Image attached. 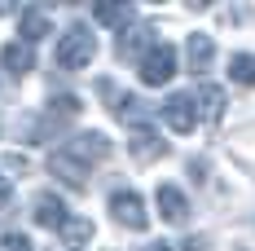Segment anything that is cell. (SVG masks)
Masks as SVG:
<instances>
[{"label": "cell", "instance_id": "15", "mask_svg": "<svg viewBox=\"0 0 255 251\" xmlns=\"http://www.w3.org/2000/svg\"><path fill=\"white\" fill-rule=\"evenodd\" d=\"M62 243H66V247H88V243H93V221L71 216V221H66V229H62Z\"/></svg>", "mask_w": 255, "mask_h": 251}, {"label": "cell", "instance_id": "20", "mask_svg": "<svg viewBox=\"0 0 255 251\" xmlns=\"http://www.w3.org/2000/svg\"><path fill=\"white\" fill-rule=\"evenodd\" d=\"M9 194H13V190H9V176L0 172V207H4V203H9Z\"/></svg>", "mask_w": 255, "mask_h": 251}, {"label": "cell", "instance_id": "17", "mask_svg": "<svg viewBox=\"0 0 255 251\" xmlns=\"http://www.w3.org/2000/svg\"><path fill=\"white\" fill-rule=\"evenodd\" d=\"M79 110H84V106H79V97H71V93H62V97L49 101V115H53V119H75Z\"/></svg>", "mask_w": 255, "mask_h": 251}, {"label": "cell", "instance_id": "13", "mask_svg": "<svg viewBox=\"0 0 255 251\" xmlns=\"http://www.w3.org/2000/svg\"><path fill=\"white\" fill-rule=\"evenodd\" d=\"M150 35H154L150 26H124V35H119V53H124V57H132V53L145 57V53L158 44V40H150Z\"/></svg>", "mask_w": 255, "mask_h": 251}, {"label": "cell", "instance_id": "6", "mask_svg": "<svg viewBox=\"0 0 255 251\" xmlns=\"http://www.w3.org/2000/svg\"><path fill=\"white\" fill-rule=\"evenodd\" d=\"M128 150H132V159H136V163H154V159H163V154H167V141H163L154 128H132Z\"/></svg>", "mask_w": 255, "mask_h": 251}, {"label": "cell", "instance_id": "7", "mask_svg": "<svg viewBox=\"0 0 255 251\" xmlns=\"http://www.w3.org/2000/svg\"><path fill=\"white\" fill-rule=\"evenodd\" d=\"M154 203H158V216H163L167 225H185V221H189V199L180 194L176 185H158Z\"/></svg>", "mask_w": 255, "mask_h": 251}, {"label": "cell", "instance_id": "10", "mask_svg": "<svg viewBox=\"0 0 255 251\" xmlns=\"http://www.w3.org/2000/svg\"><path fill=\"white\" fill-rule=\"evenodd\" d=\"M185 57H189V71H194V75L211 71V62H216V40H211V35H189Z\"/></svg>", "mask_w": 255, "mask_h": 251}, {"label": "cell", "instance_id": "19", "mask_svg": "<svg viewBox=\"0 0 255 251\" xmlns=\"http://www.w3.org/2000/svg\"><path fill=\"white\" fill-rule=\"evenodd\" d=\"M0 251H31V238H22V234H0Z\"/></svg>", "mask_w": 255, "mask_h": 251}, {"label": "cell", "instance_id": "8", "mask_svg": "<svg viewBox=\"0 0 255 251\" xmlns=\"http://www.w3.org/2000/svg\"><path fill=\"white\" fill-rule=\"evenodd\" d=\"M66 221H71V216H66V203L57 199V194H40V199H35V225L57 229V234H62Z\"/></svg>", "mask_w": 255, "mask_h": 251}, {"label": "cell", "instance_id": "1", "mask_svg": "<svg viewBox=\"0 0 255 251\" xmlns=\"http://www.w3.org/2000/svg\"><path fill=\"white\" fill-rule=\"evenodd\" d=\"M93 53H97V35L88 31L84 22H75V26H66V35L57 40V66L62 71H84L88 62H93Z\"/></svg>", "mask_w": 255, "mask_h": 251}, {"label": "cell", "instance_id": "3", "mask_svg": "<svg viewBox=\"0 0 255 251\" xmlns=\"http://www.w3.org/2000/svg\"><path fill=\"white\" fill-rule=\"evenodd\" d=\"M110 216H115L124 229H136V234L150 225V216H145V199H141L136 190H115V194H110Z\"/></svg>", "mask_w": 255, "mask_h": 251}, {"label": "cell", "instance_id": "11", "mask_svg": "<svg viewBox=\"0 0 255 251\" xmlns=\"http://www.w3.org/2000/svg\"><path fill=\"white\" fill-rule=\"evenodd\" d=\"M49 168H53L57 176H62V181H66L71 190H84V185H88V168H84L79 159H71L66 150H57V154H53V159H49Z\"/></svg>", "mask_w": 255, "mask_h": 251}, {"label": "cell", "instance_id": "16", "mask_svg": "<svg viewBox=\"0 0 255 251\" xmlns=\"http://www.w3.org/2000/svg\"><path fill=\"white\" fill-rule=\"evenodd\" d=\"M22 35H26V44H35L40 35H49V18L40 9H26L22 13Z\"/></svg>", "mask_w": 255, "mask_h": 251}, {"label": "cell", "instance_id": "18", "mask_svg": "<svg viewBox=\"0 0 255 251\" xmlns=\"http://www.w3.org/2000/svg\"><path fill=\"white\" fill-rule=\"evenodd\" d=\"M93 13H97V22H110V26H119V22L132 18V9H128V4H97Z\"/></svg>", "mask_w": 255, "mask_h": 251}, {"label": "cell", "instance_id": "21", "mask_svg": "<svg viewBox=\"0 0 255 251\" xmlns=\"http://www.w3.org/2000/svg\"><path fill=\"white\" fill-rule=\"evenodd\" d=\"M150 251H172V243H150Z\"/></svg>", "mask_w": 255, "mask_h": 251}, {"label": "cell", "instance_id": "4", "mask_svg": "<svg viewBox=\"0 0 255 251\" xmlns=\"http://www.w3.org/2000/svg\"><path fill=\"white\" fill-rule=\"evenodd\" d=\"M163 124L172 128V132H194V124H198V101L189 97V93H172V97L163 101Z\"/></svg>", "mask_w": 255, "mask_h": 251}, {"label": "cell", "instance_id": "14", "mask_svg": "<svg viewBox=\"0 0 255 251\" xmlns=\"http://www.w3.org/2000/svg\"><path fill=\"white\" fill-rule=\"evenodd\" d=\"M229 75H233V84L255 88V53H233L229 57Z\"/></svg>", "mask_w": 255, "mask_h": 251}, {"label": "cell", "instance_id": "9", "mask_svg": "<svg viewBox=\"0 0 255 251\" xmlns=\"http://www.w3.org/2000/svg\"><path fill=\"white\" fill-rule=\"evenodd\" d=\"M0 66L9 71V75H31V66H35V53H31V44H22V40H13V44H4V53H0Z\"/></svg>", "mask_w": 255, "mask_h": 251}, {"label": "cell", "instance_id": "5", "mask_svg": "<svg viewBox=\"0 0 255 251\" xmlns=\"http://www.w3.org/2000/svg\"><path fill=\"white\" fill-rule=\"evenodd\" d=\"M62 150L88 168V163H102V159H110V137H106V132H79L75 141H66Z\"/></svg>", "mask_w": 255, "mask_h": 251}, {"label": "cell", "instance_id": "12", "mask_svg": "<svg viewBox=\"0 0 255 251\" xmlns=\"http://www.w3.org/2000/svg\"><path fill=\"white\" fill-rule=\"evenodd\" d=\"M194 101H198V115H203L207 124H220L225 119V88L220 84H203Z\"/></svg>", "mask_w": 255, "mask_h": 251}, {"label": "cell", "instance_id": "2", "mask_svg": "<svg viewBox=\"0 0 255 251\" xmlns=\"http://www.w3.org/2000/svg\"><path fill=\"white\" fill-rule=\"evenodd\" d=\"M136 71H141V84H150V88H163L167 79L176 75V49L172 44H154L145 57H136Z\"/></svg>", "mask_w": 255, "mask_h": 251}]
</instances>
